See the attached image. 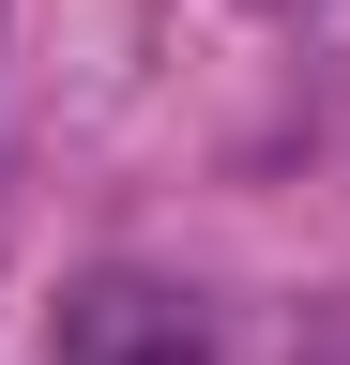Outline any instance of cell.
<instances>
[{"label": "cell", "mask_w": 350, "mask_h": 365, "mask_svg": "<svg viewBox=\"0 0 350 365\" xmlns=\"http://www.w3.org/2000/svg\"><path fill=\"white\" fill-rule=\"evenodd\" d=\"M46 365H213V319L183 289H153V274H92V289L61 304Z\"/></svg>", "instance_id": "obj_1"}, {"label": "cell", "mask_w": 350, "mask_h": 365, "mask_svg": "<svg viewBox=\"0 0 350 365\" xmlns=\"http://www.w3.org/2000/svg\"><path fill=\"white\" fill-rule=\"evenodd\" d=\"M335 365H350V350H335Z\"/></svg>", "instance_id": "obj_2"}]
</instances>
